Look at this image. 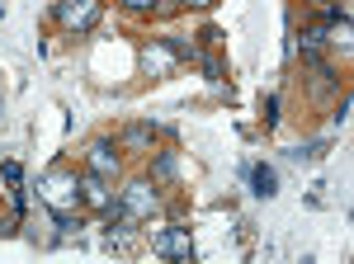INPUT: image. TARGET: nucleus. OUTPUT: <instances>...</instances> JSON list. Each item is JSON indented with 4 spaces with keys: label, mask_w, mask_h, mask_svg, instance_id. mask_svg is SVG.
I'll return each instance as SVG.
<instances>
[{
    "label": "nucleus",
    "mask_w": 354,
    "mask_h": 264,
    "mask_svg": "<svg viewBox=\"0 0 354 264\" xmlns=\"http://www.w3.org/2000/svg\"><path fill=\"white\" fill-rule=\"evenodd\" d=\"M151 250H156V255H165V260H194V241L185 236L180 227L156 232V236H151Z\"/></svg>",
    "instance_id": "obj_1"
},
{
    "label": "nucleus",
    "mask_w": 354,
    "mask_h": 264,
    "mask_svg": "<svg viewBox=\"0 0 354 264\" xmlns=\"http://www.w3.org/2000/svg\"><path fill=\"white\" fill-rule=\"evenodd\" d=\"M57 19L71 28H95V19H100V0H62L57 5Z\"/></svg>",
    "instance_id": "obj_2"
},
{
    "label": "nucleus",
    "mask_w": 354,
    "mask_h": 264,
    "mask_svg": "<svg viewBox=\"0 0 354 264\" xmlns=\"http://www.w3.org/2000/svg\"><path fill=\"white\" fill-rule=\"evenodd\" d=\"M123 203H128V212H133V222H137V217H151L156 212V194H151V185L137 180V185H128V198Z\"/></svg>",
    "instance_id": "obj_3"
},
{
    "label": "nucleus",
    "mask_w": 354,
    "mask_h": 264,
    "mask_svg": "<svg viewBox=\"0 0 354 264\" xmlns=\"http://www.w3.org/2000/svg\"><path fill=\"white\" fill-rule=\"evenodd\" d=\"M90 170H95V175H104V180H109L113 170H118L113 142H104V137H100V142H90Z\"/></svg>",
    "instance_id": "obj_4"
},
{
    "label": "nucleus",
    "mask_w": 354,
    "mask_h": 264,
    "mask_svg": "<svg viewBox=\"0 0 354 264\" xmlns=\"http://www.w3.org/2000/svg\"><path fill=\"white\" fill-rule=\"evenodd\" d=\"M48 203L57 212L66 208V203H76V180H66V175H48Z\"/></svg>",
    "instance_id": "obj_5"
},
{
    "label": "nucleus",
    "mask_w": 354,
    "mask_h": 264,
    "mask_svg": "<svg viewBox=\"0 0 354 264\" xmlns=\"http://www.w3.org/2000/svg\"><path fill=\"white\" fill-rule=\"evenodd\" d=\"M250 185H255L260 198H274V194H279V175H274L270 165H255V170H250Z\"/></svg>",
    "instance_id": "obj_6"
},
{
    "label": "nucleus",
    "mask_w": 354,
    "mask_h": 264,
    "mask_svg": "<svg viewBox=\"0 0 354 264\" xmlns=\"http://www.w3.org/2000/svg\"><path fill=\"white\" fill-rule=\"evenodd\" d=\"M81 194H85V203L104 208V203H109V189H104V175H85V180H81Z\"/></svg>",
    "instance_id": "obj_7"
},
{
    "label": "nucleus",
    "mask_w": 354,
    "mask_h": 264,
    "mask_svg": "<svg viewBox=\"0 0 354 264\" xmlns=\"http://www.w3.org/2000/svg\"><path fill=\"white\" fill-rule=\"evenodd\" d=\"M170 62H175V57L165 53V43H151V48L142 53V66H147L151 76H156V71H170Z\"/></svg>",
    "instance_id": "obj_8"
},
{
    "label": "nucleus",
    "mask_w": 354,
    "mask_h": 264,
    "mask_svg": "<svg viewBox=\"0 0 354 264\" xmlns=\"http://www.w3.org/2000/svg\"><path fill=\"white\" fill-rule=\"evenodd\" d=\"M123 147H128V151H142V147H151V128H147V123H133V128L123 132Z\"/></svg>",
    "instance_id": "obj_9"
},
{
    "label": "nucleus",
    "mask_w": 354,
    "mask_h": 264,
    "mask_svg": "<svg viewBox=\"0 0 354 264\" xmlns=\"http://www.w3.org/2000/svg\"><path fill=\"white\" fill-rule=\"evenodd\" d=\"M161 43L175 62H194V43H185V38H161Z\"/></svg>",
    "instance_id": "obj_10"
},
{
    "label": "nucleus",
    "mask_w": 354,
    "mask_h": 264,
    "mask_svg": "<svg viewBox=\"0 0 354 264\" xmlns=\"http://www.w3.org/2000/svg\"><path fill=\"white\" fill-rule=\"evenodd\" d=\"M151 175H156V180H170V175H175V156H156Z\"/></svg>",
    "instance_id": "obj_11"
},
{
    "label": "nucleus",
    "mask_w": 354,
    "mask_h": 264,
    "mask_svg": "<svg viewBox=\"0 0 354 264\" xmlns=\"http://www.w3.org/2000/svg\"><path fill=\"white\" fill-rule=\"evenodd\" d=\"M203 71H208V80H222V62H218V57H208V62H203Z\"/></svg>",
    "instance_id": "obj_12"
},
{
    "label": "nucleus",
    "mask_w": 354,
    "mask_h": 264,
    "mask_svg": "<svg viewBox=\"0 0 354 264\" xmlns=\"http://www.w3.org/2000/svg\"><path fill=\"white\" fill-rule=\"evenodd\" d=\"M5 180H10V185H19V180H24V170H19L15 160H5Z\"/></svg>",
    "instance_id": "obj_13"
},
{
    "label": "nucleus",
    "mask_w": 354,
    "mask_h": 264,
    "mask_svg": "<svg viewBox=\"0 0 354 264\" xmlns=\"http://www.w3.org/2000/svg\"><path fill=\"white\" fill-rule=\"evenodd\" d=\"M274 118H279V100H265V123L274 128Z\"/></svg>",
    "instance_id": "obj_14"
},
{
    "label": "nucleus",
    "mask_w": 354,
    "mask_h": 264,
    "mask_svg": "<svg viewBox=\"0 0 354 264\" xmlns=\"http://www.w3.org/2000/svg\"><path fill=\"white\" fill-rule=\"evenodd\" d=\"M123 5H128V10H151L156 0H123Z\"/></svg>",
    "instance_id": "obj_15"
},
{
    "label": "nucleus",
    "mask_w": 354,
    "mask_h": 264,
    "mask_svg": "<svg viewBox=\"0 0 354 264\" xmlns=\"http://www.w3.org/2000/svg\"><path fill=\"white\" fill-rule=\"evenodd\" d=\"M312 5H322V10H335V0H312Z\"/></svg>",
    "instance_id": "obj_16"
},
{
    "label": "nucleus",
    "mask_w": 354,
    "mask_h": 264,
    "mask_svg": "<svg viewBox=\"0 0 354 264\" xmlns=\"http://www.w3.org/2000/svg\"><path fill=\"white\" fill-rule=\"evenodd\" d=\"M180 5H213V0H180Z\"/></svg>",
    "instance_id": "obj_17"
}]
</instances>
